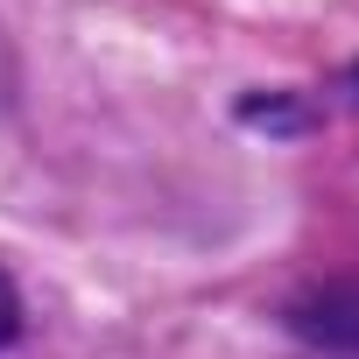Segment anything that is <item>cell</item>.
Wrapping results in <instances>:
<instances>
[{
  "instance_id": "obj_3",
  "label": "cell",
  "mask_w": 359,
  "mask_h": 359,
  "mask_svg": "<svg viewBox=\"0 0 359 359\" xmlns=\"http://www.w3.org/2000/svg\"><path fill=\"white\" fill-rule=\"evenodd\" d=\"M352 92H359V71H352Z\"/></svg>"
},
{
  "instance_id": "obj_1",
  "label": "cell",
  "mask_w": 359,
  "mask_h": 359,
  "mask_svg": "<svg viewBox=\"0 0 359 359\" xmlns=\"http://www.w3.org/2000/svg\"><path fill=\"white\" fill-rule=\"evenodd\" d=\"M296 331H303V338H324V345L359 352V296H352V289H324L317 303H303V310H296Z\"/></svg>"
},
{
  "instance_id": "obj_2",
  "label": "cell",
  "mask_w": 359,
  "mask_h": 359,
  "mask_svg": "<svg viewBox=\"0 0 359 359\" xmlns=\"http://www.w3.org/2000/svg\"><path fill=\"white\" fill-rule=\"evenodd\" d=\"M22 338V289H15V275L0 268V352H8Z\"/></svg>"
}]
</instances>
